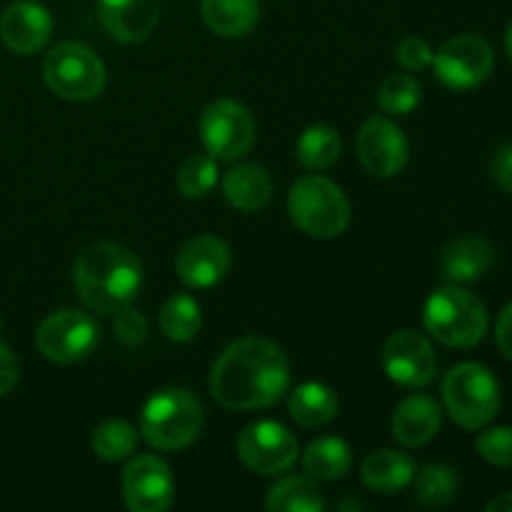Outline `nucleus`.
<instances>
[{
    "instance_id": "1",
    "label": "nucleus",
    "mask_w": 512,
    "mask_h": 512,
    "mask_svg": "<svg viewBox=\"0 0 512 512\" xmlns=\"http://www.w3.org/2000/svg\"><path fill=\"white\" fill-rule=\"evenodd\" d=\"M290 385L283 350L265 338H240L223 350L210 373V393L228 410L270 408Z\"/></svg>"
},
{
    "instance_id": "2",
    "label": "nucleus",
    "mask_w": 512,
    "mask_h": 512,
    "mask_svg": "<svg viewBox=\"0 0 512 512\" xmlns=\"http://www.w3.org/2000/svg\"><path fill=\"white\" fill-rule=\"evenodd\" d=\"M73 280L90 310L115 315L138 298L143 268L128 248L103 240L80 250L73 265Z\"/></svg>"
},
{
    "instance_id": "3",
    "label": "nucleus",
    "mask_w": 512,
    "mask_h": 512,
    "mask_svg": "<svg viewBox=\"0 0 512 512\" xmlns=\"http://www.w3.org/2000/svg\"><path fill=\"white\" fill-rule=\"evenodd\" d=\"M203 430V405L183 388H165L145 403L140 433L153 448L183 450Z\"/></svg>"
},
{
    "instance_id": "4",
    "label": "nucleus",
    "mask_w": 512,
    "mask_h": 512,
    "mask_svg": "<svg viewBox=\"0 0 512 512\" xmlns=\"http://www.w3.org/2000/svg\"><path fill=\"white\" fill-rule=\"evenodd\" d=\"M423 325L438 343L470 348L488 333V310L460 285H445L425 303Z\"/></svg>"
},
{
    "instance_id": "5",
    "label": "nucleus",
    "mask_w": 512,
    "mask_h": 512,
    "mask_svg": "<svg viewBox=\"0 0 512 512\" xmlns=\"http://www.w3.org/2000/svg\"><path fill=\"white\" fill-rule=\"evenodd\" d=\"M288 213L310 238H338L350 225L348 198L323 175H305L295 180L288 195Z\"/></svg>"
},
{
    "instance_id": "6",
    "label": "nucleus",
    "mask_w": 512,
    "mask_h": 512,
    "mask_svg": "<svg viewBox=\"0 0 512 512\" xmlns=\"http://www.w3.org/2000/svg\"><path fill=\"white\" fill-rule=\"evenodd\" d=\"M443 400L460 428L480 430L498 415L500 385L483 365L460 363L445 375Z\"/></svg>"
},
{
    "instance_id": "7",
    "label": "nucleus",
    "mask_w": 512,
    "mask_h": 512,
    "mask_svg": "<svg viewBox=\"0 0 512 512\" xmlns=\"http://www.w3.org/2000/svg\"><path fill=\"white\" fill-rule=\"evenodd\" d=\"M48 88L58 98L83 103L105 88V65L98 55L80 43H60L48 53L43 65Z\"/></svg>"
},
{
    "instance_id": "8",
    "label": "nucleus",
    "mask_w": 512,
    "mask_h": 512,
    "mask_svg": "<svg viewBox=\"0 0 512 512\" xmlns=\"http://www.w3.org/2000/svg\"><path fill=\"white\" fill-rule=\"evenodd\" d=\"M200 138L215 160H238L253 148L255 118L238 100H215L200 115Z\"/></svg>"
},
{
    "instance_id": "9",
    "label": "nucleus",
    "mask_w": 512,
    "mask_h": 512,
    "mask_svg": "<svg viewBox=\"0 0 512 512\" xmlns=\"http://www.w3.org/2000/svg\"><path fill=\"white\" fill-rule=\"evenodd\" d=\"M98 338L100 328L88 313L65 308L48 315L40 323L38 333H35V345L43 353V358L68 365L88 358L95 345H98Z\"/></svg>"
},
{
    "instance_id": "10",
    "label": "nucleus",
    "mask_w": 512,
    "mask_h": 512,
    "mask_svg": "<svg viewBox=\"0 0 512 512\" xmlns=\"http://www.w3.org/2000/svg\"><path fill=\"white\" fill-rule=\"evenodd\" d=\"M495 65L493 48L480 35H455L433 55L440 83L450 90H473L490 78Z\"/></svg>"
},
{
    "instance_id": "11",
    "label": "nucleus",
    "mask_w": 512,
    "mask_h": 512,
    "mask_svg": "<svg viewBox=\"0 0 512 512\" xmlns=\"http://www.w3.org/2000/svg\"><path fill=\"white\" fill-rule=\"evenodd\" d=\"M298 438L275 420L248 425L238 438V455L245 468L258 475H278L298 460Z\"/></svg>"
},
{
    "instance_id": "12",
    "label": "nucleus",
    "mask_w": 512,
    "mask_h": 512,
    "mask_svg": "<svg viewBox=\"0 0 512 512\" xmlns=\"http://www.w3.org/2000/svg\"><path fill=\"white\" fill-rule=\"evenodd\" d=\"M383 368L388 378L403 388H425L438 373V358L423 333L398 330L385 340Z\"/></svg>"
},
{
    "instance_id": "13",
    "label": "nucleus",
    "mask_w": 512,
    "mask_h": 512,
    "mask_svg": "<svg viewBox=\"0 0 512 512\" xmlns=\"http://www.w3.org/2000/svg\"><path fill=\"white\" fill-rule=\"evenodd\" d=\"M355 148H358L363 168L378 178H393V175L403 173V168L408 165V138L393 120L380 118V115L365 120L358 140H355Z\"/></svg>"
},
{
    "instance_id": "14",
    "label": "nucleus",
    "mask_w": 512,
    "mask_h": 512,
    "mask_svg": "<svg viewBox=\"0 0 512 512\" xmlns=\"http://www.w3.org/2000/svg\"><path fill=\"white\" fill-rule=\"evenodd\" d=\"M125 503L133 512H165L175 500V480L155 455H138L123 473Z\"/></svg>"
},
{
    "instance_id": "15",
    "label": "nucleus",
    "mask_w": 512,
    "mask_h": 512,
    "mask_svg": "<svg viewBox=\"0 0 512 512\" xmlns=\"http://www.w3.org/2000/svg\"><path fill=\"white\" fill-rule=\"evenodd\" d=\"M230 248L215 235H195L180 248L175 273L188 288H213L228 275Z\"/></svg>"
},
{
    "instance_id": "16",
    "label": "nucleus",
    "mask_w": 512,
    "mask_h": 512,
    "mask_svg": "<svg viewBox=\"0 0 512 512\" xmlns=\"http://www.w3.org/2000/svg\"><path fill=\"white\" fill-rule=\"evenodd\" d=\"M53 18L35 0H18L0 15V40L18 55H33L50 40Z\"/></svg>"
},
{
    "instance_id": "17",
    "label": "nucleus",
    "mask_w": 512,
    "mask_h": 512,
    "mask_svg": "<svg viewBox=\"0 0 512 512\" xmlns=\"http://www.w3.org/2000/svg\"><path fill=\"white\" fill-rule=\"evenodd\" d=\"M98 18L118 43H143L160 20V0H98Z\"/></svg>"
},
{
    "instance_id": "18",
    "label": "nucleus",
    "mask_w": 512,
    "mask_h": 512,
    "mask_svg": "<svg viewBox=\"0 0 512 512\" xmlns=\"http://www.w3.org/2000/svg\"><path fill=\"white\" fill-rule=\"evenodd\" d=\"M443 425L440 405L428 395H410L393 413V438L405 448H423Z\"/></svg>"
},
{
    "instance_id": "19",
    "label": "nucleus",
    "mask_w": 512,
    "mask_h": 512,
    "mask_svg": "<svg viewBox=\"0 0 512 512\" xmlns=\"http://www.w3.org/2000/svg\"><path fill=\"white\" fill-rule=\"evenodd\" d=\"M493 265V248L488 240L465 235L450 243L440 258V278L448 285L475 283Z\"/></svg>"
},
{
    "instance_id": "20",
    "label": "nucleus",
    "mask_w": 512,
    "mask_h": 512,
    "mask_svg": "<svg viewBox=\"0 0 512 512\" xmlns=\"http://www.w3.org/2000/svg\"><path fill=\"white\" fill-rule=\"evenodd\" d=\"M360 478L373 493L395 495L413 483L415 460L395 450H375L360 465Z\"/></svg>"
},
{
    "instance_id": "21",
    "label": "nucleus",
    "mask_w": 512,
    "mask_h": 512,
    "mask_svg": "<svg viewBox=\"0 0 512 512\" xmlns=\"http://www.w3.org/2000/svg\"><path fill=\"white\" fill-rule=\"evenodd\" d=\"M223 195L235 210L255 213L268 205L270 195H273V180H270L268 170L255 163L235 165L223 180Z\"/></svg>"
},
{
    "instance_id": "22",
    "label": "nucleus",
    "mask_w": 512,
    "mask_h": 512,
    "mask_svg": "<svg viewBox=\"0 0 512 512\" xmlns=\"http://www.w3.org/2000/svg\"><path fill=\"white\" fill-rule=\"evenodd\" d=\"M200 10L205 25L223 38H243L260 18L258 0H203Z\"/></svg>"
},
{
    "instance_id": "23",
    "label": "nucleus",
    "mask_w": 512,
    "mask_h": 512,
    "mask_svg": "<svg viewBox=\"0 0 512 512\" xmlns=\"http://www.w3.org/2000/svg\"><path fill=\"white\" fill-rule=\"evenodd\" d=\"M288 410L303 428H323L338 415V395L323 383H303L290 395Z\"/></svg>"
},
{
    "instance_id": "24",
    "label": "nucleus",
    "mask_w": 512,
    "mask_h": 512,
    "mask_svg": "<svg viewBox=\"0 0 512 512\" xmlns=\"http://www.w3.org/2000/svg\"><path fill=\"white\" fill-rule=\"evenodd\" d=\"M350 463H353V455H350L348 443L340 438H318L308 445L303 455L305 473L323 483L343 478L350 470Z\"/></svg>"
},
{
    "instance_id": "25",
    "label": "nucleus",
    "mask_w": 512,
    "mask_h": 512,
    "mask_svg": "<svg viewBox=\"0 0 512 512\" xmlns=\"http://www.w3.org/2000/svg\"><path fill=\"white\" fill-rule=\"evenodd\" d=\"M265 505L278 512H323L325 498L313 480L283 478L270 488Z\"/></svg>"
},
{
    "instance_id": "26",
    "label": "nucleus",
    "mask_w": 512,
    "mask_h": 512,
    "mask_svg": "<svg viewBox=\"0 0 512 512\" xmlns=\"http://www.w3.org/2000/svg\"><path fill=\"white\" fill-rule=\"evenodd\" d=\"M340 135L330 125H310L300 133L295 155L310 170H325L340 158Z\"/></svg>"
},
{
    "instance_id": "27",
    "label": "nucleus",
    "mask_w": 512,
    "mask_h": 512,
    "mask_svg": "<svg viewBox=\"0 0 512 512\" xmlns=\"http://www.w3.org/2000/svg\"><path fill=\"white\" fill-rule=\"evenodd\" d=\"M158 323L165 338L173 340V343H188L198 335L200 323H203L200 305L190 295H173L160 308Z\"/></svg>"
},
{
    "instance_id": "28",
    "label": "nucleus",
    "mask_w": 512,
    "mask_h": 512,
    "mask_svg": "<svg viewBox=\"0 0 512 512\" xmlns=\"http://www.w3.org/2000/svg\"><path fill=\"white\" fill-rule=\"evenodd\" d=\"M415 503L423 508H445L458 495V475L445 465H428L413 478Z\"/></svg>"
},
{
    "instance_id": "29",
    "label": "nucleus",
    "mask_w": 512,
    "mask_h": 512,
    "mask_svg": "<svg viewBox=\"0 0 512 512\" xmlns=\"http://www.w3.org/2000/svg\"><path fill=\"white\" fill-rule=\"evenodd\" d=\"M138 448V430L125 420H105L93 433V450L98 458L118 463Z\"/></svg>"
},
{
    "instance_id": "30",
    "label": "nucleus",
    "mask_w": 512,
    "mask_h": 512,
    "mask_svg": "<svg viewBox=\"0 0 512 512\" xmlns=\"http://www.w3.org/2000/svg\"><path fill=\"white\" fill-rule=\"evenodd\" d=\"M420 103V83L408 73L388 75L380 85L378 105L383 113L390 115H408L418 108Z\"/></svg>"
},
{
    "instance_id": "31",
    "label": "nucleus",
    "mask_w": 512,
    "mask_h": 512,
    "mask_svg": "<svg viewBox=\"0 0 512 512\" xmlns=\"http://www.w3.org/2000/svg\"><path fill=\"white\" fill-rule=\"evenodd\" d=\"M218 183V163L213 155H190L178 170V190L185 198H205Z\"/></svg>"
},
{
    "instance_id": "32",
    "label": "nucleus",
    "mask_w": 512,
    "mask_h": 512,
    "mask_svg": "<svg viewBox=\"0 0 512 512\" xmlns=\"http://www.w3.org/2000/svg\"><path fill=\"white\" fill-rule=\"evenodd\" d=\"M475 450L495 468H512V428H490L478 435Z\"/></svg>"
},
{
    "instance_id": "33",
    "label": "nucleus",
    "mask_w": 512,
    "mask_h": 512,
    "mask_svg": "<svg viewBox=\"0 0 512 512\" xmlns=\"http://www.w3.org/2000/svg\"><path fill=\"white\" fill-rule=\"evenodd\" d=\"M113 330H115V338H118L120 343L133 348V345L143 343L145 335H148V320H145L143 313H138V310H133L128 305V308L115 313Z\"/></svg>"
},
{
    "instance_id": "34",
    "label": "nucleus",
    "mask_w": 512,
    "mask_h": 512,
    "mask_svg": "<svg viewBox=\"0 0 512 512\" xmlns=\"http://www.w3.org/2000/svg\"><path fill=\"white\" fill-rule=\"evenodd\" d=\"M433 48L425 43L423 38H405L400 40V45L395 48V58L403 65L405 70H425L433 65Z\"/></svg>"
},
{
    "instance_id": "35",
    "label": "nucleus",
    "mask_w": 512,
    "mask_h": 512,
    "mask_svg": "<svg viewBox=\"0 0 512 512\" xmlns=\"http://www.w3.org/2000/svg\"><path fill=\"white\" fill-rule=\"evenodd\" d=\"M18 385V360L8 345L0 343V398Z\"/></svg>"
},
{
    "instance_id": "36",
    "label": "nucleus",
    "mask_w": 512,
    "mask_h": 512,
    "mask_svg": "<svg viewBox=\"0 0 512 512\" xmlns=\"http://www.w3.org/2000/svg\"><path fill=\"white\" fill-rule=\"evenodd\" d=\"M493 175L505 193H512V145L498 150L493 160Z\"/></svg>"
},
{
    "instance_id": "37",
    "label": "nucleus",
    "mask_w": 512,
    "mask_h": 512,
    "mask_svg": "<svg viewBox=\"0 0 512 512\" xmlns=\"http://www.w3.org/2000/svg\"><path fill=\"white\" fill-rule=\"evenodd\" d=\"M495 340H498L500 353L512 360V303L505 305L503 313H500L498 325H495Z\"/></svg>"
},
{
    "instance_id": "38",
    "label": "nucleus",
    "mask_w": 512,
    "mask_h": 512,
    "mask_svg": "<svg viewBox=\"0 0 512 512\" xmlns=\"http://www.w3.org/2000/svg\"><path fill=\"white\" fill-rule=\"evenodd\" d=\"M488 512H512V493L500 495V498L490 500Z\"/></svg>"
},
{
    "instance_id": "39",
    "label": "nucleus",
    "mask_w": 512,
    "mask_h": 512,
    "mask_svg": "<svg viewBox=\"0 0 512 512\" xmlns=\"http://www.w3.org/2000/svg\"><path fill=\"white\" fill-rule=\"evenodd\" d=\"M505 50H508V58H510V63H512V23H510L508 33H505Z\"/></svg>"
},
{
    "instance_id": "40",
    "label": "nucleus",
    "mask_w": 512,
    "mask_h": 512,
    "mask_svg": "<svg viewBox=\"0 0 512 512\" xmlns=\"http://www.w3.org/2000/svg\"><path fill=\"white\" fill-rule=\"evenodd\" d=\"M0 325H3V318H0Z\"/></svg>"
}]
</instances>
